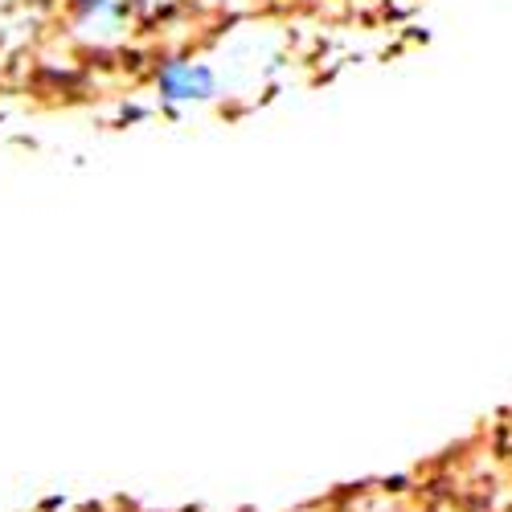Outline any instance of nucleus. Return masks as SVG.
<instances>
[{"label":"nucleus","instance_id":"obj_1","mask_svg":"<svg viewBox=\"0 0 512 512\" xmlns=\"http://www.w3.org/2000/svg\"><path fill=\"white\" fill-rule=\"evenodd\" d=\"M156 91L164 103H205L218 95V70L205 62H185V58H168L156 70Z\"/></svg>","mask_w":512,"mask_h":512}]
</instances>
